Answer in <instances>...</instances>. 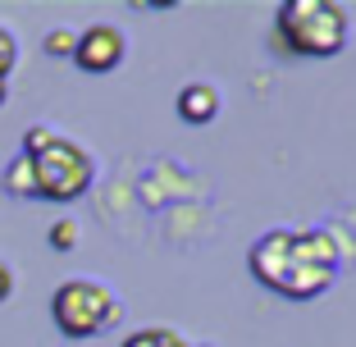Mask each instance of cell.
I'll list each match as a JSON object with an SVG mask.
<instances>
[{"label": "cell", "mask_w": 356, "mask_h": 347, "mask_svg": "<svg viewBox=\"0 0 356 347\" xmlns=\"http://www.w3.org/2000/svg\"><path fill=\"white\" fill-rule=\"evenodd\" d=\"M220 115V92L210 83H188L178 92V119L183 124H210Z\"/></svg>", "instance_id": "8992f818"}, {"label": "cell", "mask_w": 356, "mask_h": 347, "mask_svg": "<svg viewBox=\"0 0 356 347\" xmlns=\"http://www.w3.org/2000/svg\"><path fill=\"white\" fill-rule=\"evenodd\" d=\"M10 293H14V270L0 261V302H10Z\"/></svg>", "instance_id": "4fadbf2b"}, {"label": "cell", "mask_w": 356, "mask_h": 347, "mask_svg": "<svg viewBox=\"0 0 356 347\" xmlns=\"http://www.w3.org/2000/svg\"><path fill=\"white\" fill-rule=\"evenodd\" d=\"M124 347H160V329H137V334H128Z\"/></svg>", "instance_id": "7c38bea8"}, {"label": "cell", "mask_w": 356, "mask_h": 347, "mask_svg": "<svg viewBox=\"0 0 356 347\" xmlns=\"http://www.w3.org/2000/svg\"><path fill=\"white\" fill-rule=\"evenodd\" d=\"M28 160H32V179H37V201H78L96 179V160L60 133L42 151H32Z\"/></svg>", "instance_id": "3957f363"}, {"label": "cell", "mask_w": 356, "mask_h": 347, "mask_svg": "<svg viewBox=\"0 0 356 347\" xmlns=\"http://www.w3.org/2000/svg\"><path fill=\"white\" fill-rule=\"evenodd\" d=\"M74 242H78V224L74 220L51 224V247H55V252H74Z\"/></svg>", "instance_id": "9c48e42d"}, {"label": "cell", "mask_w": 356, "mask_h": 347, "mask_svg": "<svg viewBox=\"0 0 356 347\" xmlns=\"http://www.w3.org/2000/svg\"><path fill=\"white\" fill-rule=\"evenodd\" d=\"M256 284L293 302H311L338 279V242L329 229H270L252 247Z\"/></svg>", "instance_id": "6da1fadb"}, {"label": "cell", "mask_w": 356, "mask_h": 347, "mask_svg": "<svg viewBox=\"0 0 356 347\" xmlns=\"http://www.w3.org/2000/svg\"><path fill=\"white\" fill-rule=\"evenodd\" d=\"M74 46H78V32H69V28L46 32V55L51 60H74Z\"/></svg>", "instance_id": "ba28073f"}, {"label": "cell", "mask_w": 356, "mask_h": 347, "mask_svg": "<svg viewBox=\"0 0 356 347\" xmlns=\"http://www.w3.org/2000/svg\"><path fill=\"white\" fill-rule=\"evenodd\" d=\"M160 347H192L183 334H174V329H160Z\"/></svg>", "instance_id": "5bb4252c"}, {"label": "cell", "mask_w": 356, "mask_h": 347, "mask_svg": "<svg viewBox=\"0 0 356 347\" xmlns=\"http://www.w3.org/2000/svg\"><path fill=\"white\" fill-rule=\"evenodd\" d=\"M19 64V42L10 28H0V78H10V69Z\"/></svg>", "instance_id": "30bf717a"}, {"label": "cell", "mask_w": 356, "mask_h": 347, "mask_svg": "<svg viewBox=\"0 0 356 347\" xmlns=\"http://www.w3.org/2000/svg\"><path fill=\"white\" fill-rule=\"evenodd\" d=\"M5 96H10V92H5V78H0V106H5Z\"/></svg>", "instance_id": "9a60e30c"}, {"label": "cell", "mask_w": 356, "mask_h": 347, "mask_svg": "<svg viewBox=\"0 0 356 347\" xmlns=\"http://www.w3.org/2000/svg\"><path fill=\"white\" fill-rule=\"evenodd\" d=\"M0 188L10 192V197H19V201H37V179H32V160L23 156V151L10 160V169H5Z\"/></svg>", "instance_id": "52a82bcc"}, {"label": "cell", "mask_w": 356, "mask_h": 347, "mask_svg": "<svg viewBox=\"0 0 356 347\" xmlns=\"http://www.w3.org/2000/svg\"><path fill=\"white\" fill-rule=\"evenodd\" d=\"M55 137V128H46V124H32L28 128V137H23V156H32V151H42L46 142Z\"/></svg>", "instance_id": "8fae6325"}, {"label": "cell", "mask_w": 356, "mask_h": 347, "mask_svg": "<svg viewBox=\"0 0 356 347\" xmlns=\"http://www.w3.org/2000/svg\"><path fill=\"white\" fill-rule=\"evenodd\" d=\"M124 55H128V42H124V32H119L115 23H92L87 32H78L74 64L83 74H110V69L124 64Z\"/></svg>", "instance_id": "5b68a950"}, {"label": "cell", "mask_w": 356, "mask_h": 347, "mask_svg": "<svg viewBox=\"0 0 356 347\" xmlns=\"http://www.w3.org/2000/svg\"><path fill=\"white\" fill-rule=\"evenodd\" d=\"M352 37V19L334 0H283L274 14V46L302 60H329Z\"/></svg>", "instance_id": "7a4b0ae2"}, {"label": "cell", "mask_w": 356, "mask_h": 347, "mask_svg": "<svg viewBox=\"0 0 356 347\" xmlns=\"http://www.w3.org/2000/svg\"><path fill=\"white\" fill-rule=\"evenodd\" d=\"M51 316L64 338H96L119 320V297L96 279H69L55 288Z\"/></svg>", "instance_id": "277c9868"}]
</instances>
